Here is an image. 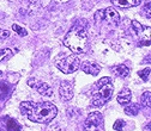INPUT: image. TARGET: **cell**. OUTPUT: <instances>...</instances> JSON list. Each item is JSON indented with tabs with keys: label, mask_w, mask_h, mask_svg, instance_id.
<instances>
[{
	"label": "cell",
	"mask_w": 151,
	"mask_h": 131,
	"mask_svg": "<svg viewBox=\"0 0 151 131\" xmlns=\"http://www.w3.org/2000/svg\"><path fill=\"white\" fill-rule=\"evenodd\" d=\"M20 111L28 117L29 120L35 123H42V124L51 123V120H53L58 113L57 107L49 101L37 104L24 101L20 104Z\"/></svg>",
	"instance_id": "obj_1"
},
{
	"label": "cell",
	"mask_w": 151,
	"mask_h": 131,
	"mask_svg": "<svg viewBox=\"0 0 151 131\" xmlns=\"http://www.w3.org/2000/svg\"><path fill=\"white\" fill-rule=\"evenodd\" d=\"M88 34H86L84 26H82L79 23L74 24L64 38L65 47H67L70 50H72L76 54L85 53L88 50Z\"/></svg>",
	"instance_id": "obj_2"
},
{
	"label": "cell",
	"mask_w": 151,
	"mask_h": 131,
	"mask_svg": "<svg viewBox=\"0 0 151 131\" xmlns=\"http://www.w3.org/2000/svg\"><path fill=\"white\" fill-rule=\"evenodd\" d=\"M114 91L113 82L110 78H102L98 80V82L96 84V91L92 94V105L100 107L107 104V101L112 98Z\"/></svg>",
	"instance_id": "obj_3"
},
{
	"label": "cell",
	"mask_w": 151,
	"mask_h": 131,
	"mask_svg": "<svg viewBox=\"0 0 151 131\" xmlns=\"http://www.w3.org/2000/svg\"><path fill=\"white\" fill-rule=\"evenodd\" d=\"M57 67L65 74H71V73H74L76 70L79 69L81 67V60L77 55H68L66 57H64L60 61H58Z\"/></svg>",
	"instance_id": "obj_4"
},
{
	"label": "cell",
	"mask_w": 151,
	"mask_h": 131,
	"mask_svg": "<svg viewBox=\"0 0 151 131\" xmlns=\"http://www.w3.org/2000/svg\"><path fill=\"white\" fill-rule=\"evenodd\" d=\"M83 131H105L102 114L100 112L90 113L83 124Z\"/></svg>",
	"instance_id": "obj_5"
},
{
	"label": "cell",
	"mask_w": 151,
	"mask_h": 131,
	"mask_svg": "<svg viewBox=\"0 0 151 131\" xmlns=\"http://www.w3.org/2000/svg\"><path fill=\"white\" fill-rule=\"evenodd\" d=\"M28 85L33 88H36L37 92L42 95H47V97H52L53 95V89L49 87V85H47L46 82H40L36 79H30L28 81Z\"/></svg>",
	"instance_id": "obj_6"
},
{
	"label": "cell",
	"mask_w": 151,
	"mask_h": 131,
	"mask_svg": "<svg viewBox=\"0 0 151 131\" xmlns=\"http://www.w3.org/2000/svg\"><path fill=\"white\" fill-rule=\"evenodd\" d=\"M59 94L62 100L68 101L73 97V86L70 81H62L59 87Z\"/></svg>",
	"instance_id": "obj_7"
},
{
	"label": "cell",
	"mask_w": 151,
	"mask_h": 131,
	"mask_svg": "<svg viewBox=\"0 0 151 131\" xmlns=\"http://www.w3.org/2000/svg\"><path fill=\"white\" fill-rule=\"evenodd\" d=\"M103 20L108 22L112 25H116L120 20V16H119L118 11L113 7H108V9L103 10Z\"/></svg>",
	"instance_id": "obj_8"
},
{
	"label": "cell",
	"mask_w": 151,
	"mask_h": 131,
	"mask_svg": "<svg viewBox=\"0 0 151 131\" xmlns=\"http://www.w3.org/2000/svg\"><path fill=\"white\" fill-rule=\"evenodd\" d=\"M81 68L84 73H86V74H90V75H98V73L101 72V67L95 63V62H91V61H84L81 66Z\"/></svg>",
	"instance_id": "obj_9"
},
{
	"label": "cell",
	"mask_w": 151,
	"mask_h": 131,
	"mask_svg": "<svg viewBox=\"0 0 151 131\" xmlns=\"http://www.w3.org/2000/svg\"><path fill=\"white\" fill-rule=\"evenodd\" d=\"M110 1L119 9H131L140 4V0H110Z\"/></svg>",
	"instance_id": "obj_10"
},
{
	"label": "cell",
	"mask_w": 151,
	"mask_h": 131,
	"mask_svg": "<svg viewBox=\"0 0 151 131\" xmlns=\"http://www.w3.org/2000/svg\"><path fill=\"white\" fill-rule=\"evenodd\" d=\"M131 98H132V95H131L130 89L128 88H122L121 92L119 93V95H118V101L120 103L121 105H127V104H130Z\"/></svg>",
	"instance_id": "obj_11"
},
{
	"label": "cell",
	"mask_w": 151,
	"mask_h": 131,
	"mask_svg": "<svg viewBox=\"0 0 151 131\" xmlns=\"http://www.w3.org/2000/svg\"><path fill=\"white\" fill-rule=\"evenodd\" d=\"M113 72L115 73L118 76H120L122 79H125V78H127L130 75V68L127 67V66H125V64L115 66V67L113 68Z\"/></svg>",
	"instance_id": "obj_12"
},
{
	"label": "cell",
	"mask_w": 151,
	"mask_h": 131,
	"mask_svg": "<svg viewBox=\"0 0 151 131\" xmlns=\"http://www.w3.org/2000/svg\"><path fill=\"white\" fill-rule=\"evenodd\" d=\"M126 114H130V116H137L139 112V106L137 104H130L125 107Z\"/></svg>",
	"instance_id": "obj_13"
},
{
	"label": "cell",
	"mask_w": 151,
	"mask_h": 131,
	"mask_svg": "<svg viewBox=\"0 0 151 131\" xmlns=\"http://www.w3.org/2000/svg\"><path fill=\"white\" fill-rule=\"evenodd\" d=\"M150 98H151V95H150V91L143 93V95H141V105L144 106V107L150 109Z\"/></svg>",
	"instance_id": "obj_14"
},
{
	"label": "cell",
	"mask_w": 151,
	"mask_h": 131,
	"mask_svg": "<svg viewBox=\"0 0 151 131\" xmlns=\"http://www.w3.org/2000/svg\"><path fill=\"white\" fill-rule=\"evenodd\" d=\"M12 56V51L10 50L9 48H4V49H0V61H3L7 57Z\"/></svg>",
	"instance_id": "obj_15"
},
{
	"label": "cell",
	"mask_w": 151,
	"mask_h": 131,
	"mask_svg": "<svg viewBox=\"0 0 151 131\" xmlns=\"http://www.w3.org/2000/svg\"><path fill=\"white\" fill-rule=\"evenodd\" d=\"M138 75L141 80H144V81H148L149 78H150V68H145V69H143V70H139L138 72Z\"/></svg>",
	"instance_id": "obj_16"
},
{
	"label": "cell",
	"mask_w": 151,
	"mask_h": 131,
	"mask_svg": "<svg viewBox=\"0 0 151 131\" xmlns=\"http://www.w3.org/2000/svg\"><path fill=\"white\" fill-rule=\"evenodd\" d=\"M12 29H13L16 32H17L19 36H27V35H28L27 30H25L24 28H22V26L17 25V24H13V25H12Z\"/></svg>",
	"instance_id": "obj_17"
},
{
	"label": "cell",
	"mask_w": 151,
	"mask_h": 131,
	"mask_svg": "<svg viewBox=\"0 0 151 131\" xmlns=\"http://www.w3.org/2000/svg\"><path fill=\"white\" fill-rule=\"evenodd\" d=\"M132 26H133V30L136 31L137 34H140V32L144 31V26H143L139 22H137V20H133L132 22Z\"/></svg>",
	"instance_id": "obj_18"
},
{
	"label": "cell",
	"mask_w": 151,
	"mask_h": 131,
	"mask_svg": "<svg viewBox=\"0 0 151 131\" xmlns=\"http://www.w3.org/2000/svg\"><path fill=\"white\" fill-rule=\"evenodd\" d=\"M124 126H125V122H124L122 119H118V120L114 123V125H113V128H114L115 130H118V131H121V130L124 129Z\"/></svg>",
	"instance_id": "obj_19"
},
{
	"label": "cell",
	"mask_w": 151,
	"mask_h": 131,
	"mask_svg": "<svg viewBox=\"0 0 151 131\" xmlns=\"http://www.w3.org/2000/svg\"><path fill=\"white\" fill-rule=\"evenodd\" d=\"M103 20V10H98L96 13H95V22L100 23Z\"/></svg>",
	"instance_id": "obj_20"
},
{
	"label": "cell",
	"mask_w": 151,
	"mask_h": 131,
	"mask_svg": "<svg viewBox=\"0 0 151 131\" xmlns=\"http://www.w3.org/2000/svg\"><path fill=\"white\" fill-rule=\"evenodd\" d=\"M9 36H10V31L0 29V39H5V38H7Z\"/></svg>",
	"instance_id": "obj_21"
},
{
	"label": "cell",
	"mask_w": 151,
	"mask_h": 131,
	"mask_svg": "<svg viewBox=\"0 0 151 131\" xmlns=\"http://www.w3.org/2000/svg\"><path fill=\"white\" fill-rule=\"evenodd\" d=\"M54 1L60 3V4H64V3H67V1H70V0H54Z\"/></svg>",
	"instance_id": "obj_22"
}]
</instances>
